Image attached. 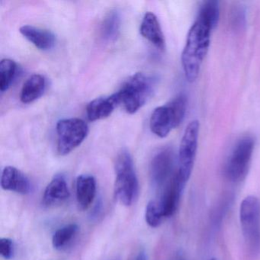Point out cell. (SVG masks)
<instances>
[{
  "instance_id": "cell-1",
  "label": "cell",
  "mask_w": 260,
  "mask_h": 260,
  "mask_svg": "<svg viewBox=\"0 0 260 260\" xmlns=\"http://www.w3.org/2000/svg\"><path fill=\"white\" fill-rule=\"evenodd\" d=\"M212 31L208 25L197 19L188 31L181 61L185 78L189 83L196 81L199 77L201 67L209 49Z\"/></svg>"
},
{
  "instance_id": "cell-2",
  "label": "cell",
  "mask_w": 260,
  "mask_h": 260,
  "mask_svg": "<svg viewBox=\"0 0 260 260\" xmlns=\"http://www.w3.org/2000/svg\"><path fill=\"white\" fill-rule=\"evenodd\" d=\"M154 89L153 77L137 73L129 77L115 94L118 105H121L127 113L135 114L147 103Z\"/></svg>"
},
{
  "instance_id": "cell-3",
  "label": "cell",
  "mask_w": 260,
  "mask_h": 260,
  "mask_svg": "<svg viewBox=\"0 0 260 260\" xmlns=\"http://www.w3.org/2000/svg\"><path fill=\"white\" fill-rule=\"evenodd\" d=\"M115 198L125 206H131L138 199L139 182L133 159L127 150H122L115 159Z\"/></svg>"
},
{
  "instance_id": "cell-4",
  "label": "cell",
  "mask_w": 260,
  "mask_h": 260,
  "mask_svg": "<svg viewBox=\"0 0 260 260\" xmlns=\"http://www.w3.org/2000/svg\"><path fill=\"white\" fill-rule=\"evenodd\" d=\"M187 97L179 94L171 102L154 109L150 120L151 132L159 138L168 136L173 129L179 127L187 110Z\"/></svg>"
},
{
  "instance_id": "cell-5",
  "label": "cell",
  "mask_w": 260,
  "mask_h": 260,
  "mask_svg": "<svg viewBox=\"0 0 260 260\" xmlns=\"http://www.w3.org/2000/svg\"><path fill=\"white\" fill-rule=\"evenodd\" d=\"M240 220L248 247L256 252L260 247V201L258 198L249 196L242 201Z\"/></svg>"
},
{
  "instance_id": "cell-6",
  "label": "cell",
  "mask_w": 260,
  "mask_h": 260,
  "mask_svg": "<svg viewBox=\"0 0 260 260\" xmlns=\"http://www.w3.org/2000/svg\"><path fill=\"white\" fill-rule=\"evenodd\" d=\"M57 153L60 156L69 154L84 141L89 133L88 124L77 118H64L57 122Z\"/></svg>"
},
{
  "instance_id": "cell-7",
  "label": "cell",
  "mask_w": 260,
  "mask_h": 260,
  "mask_svg": "<svg viewBox=\"0 0 260 260\" xmlns=\"http://www.w3.org/2000/svg\"><path fill=\"white\" fill-rule=\"evenodd\" d=\"M199 121H191L185 128L179 146L176 173L182 182H188L196 161L199 135Z\"/></svg>"
},
{
  "instance_id": "cell-8",
  "label": "cell",
  "mask_w": 260,
  "mask_h": 260,
  "mask_svg": "<svg viewBox=\"0 0 260 260\" xmlns=\"http://www.w3.org/2000/svg\"><path fill=\"white\" fill-rule=\"evenodd\" d=\"M255 140L250 135L240 138L226 161L225 174L231 182H240L246 177L253 153Z\"/></svg>"
},
{
  "instance_id": "cell-9",
  "label": "cell",
  "mask_w": 260,
  "mask_h": 260,
  "mask_svg": "<svg viewBox=\"0 0 260 260\" xmlns=\"http://www.w3.org/2000/svg\"><path fill=\"white\" fill-rule=\"evenodd\" d=\"M176 157L170 147L162 149L153 156L150 166V180L153 186L161 188L167 185L176 173Z\"/></svg>"
},
{
  "instance_id": "cell-10",
  "label": "cell",
  "mask_w": 260,
  "mask_h": 260,
  "mask_svg": "<svg viewBox=\"0 0 260 260\" xmlns=\"http://www.w3.org/2000/svg\"><path fill=\"white\" fill-rule=\"evenodd\" d=\"M185 185V182L179 179L176 172L170 182L166 185L165 190L159 202L164 218L171 217L176 212Z\"/></svg>"
},
{
  "instance_id": "cell-11",
  "label": "cell",
  "mask_w": 260,
  "mask_h": 260,
  "mask_svg": "<svg viewBox=\"0 0 260 260\" xmlns=\"http://www.w3.org/2000/svg\"><path fill=\"white\" fill-rule=\"evenodd\" d=\"M1 187L6 191L22 194H29L32 188L29 179L22 171L13 167H7L3 170Z\"/></svg>"
},
{
  "instance_id": "cell-12",
  "label": "cell",
  "mask_w": 260,
  "mask_h": 260,
  "mask_svg": "<svg viewBox=\"0 0 260 260\" xmlns=\"http://www.w3.org/2000/svg\"><path fill=\"white\" fill-rule=\"evenodd\" d=\"M70 197V190L66 179L63 175L54 176L45 188L42 198V204L45 207H53L68 200Z\"/></svg>"
},
{
  "instance_id": "cell-13",
  "label": "cell",
  "mask_w": 260,
  "mask_h": 260,
  "mask_svg": "<svg viewBox=\"0 0 260 260\" xmlns=\"http://www.w3.org/2000/svg\"><path fill=\"white\" fill-rule=\"evenodd\" d=\"M141 36L154 45L156 48L164 51L166 48V41L160 24L156 15L153 13H146L143 18L140 27Z\"/></svg>"
},
{
  "instance_id": "cell-14",
  "label": "cell",
  "mask_w": 260,
  "mask_h": 260,
  "mask_svg": "<svg viewBox=\"0 0 260 260\" xmlns=\"http://www.w3.org/2000/svg\"><path fill=\"white\" fill-rule=\"evenodd\" d=\"M77 204L81 210L87 209L96 196V181L90 175H80L76 182Z\"/></svg>"
},
{
  "instance_id": "cell-15",
  "label": "cell",
  "mask_w": 260,
  "mask_h": 260,
  "mask_svg": "<svg viewBox=\"0 0 260 260\" xmlns=\"http://www.w3.org/2000/svg\"><path fill=\"white\" fill-rule=\"evenodd\" d=\"M118 106L119 105L115 93L110 96L95 99L86 106L88 119L90 121H95L108 118Z\"/></svg>"
},
{
  "instance_id": "cell-16",
  "label": "cell",
  "mask_w": 260,
  "mask_h": 260,
  "mask_svg": "<svg viewBox=\"0 0 260 260\" xmlns=\"http://www.w3.org/2000/svg\"><path fill=\"white\" fill-rule=\"evenodd\" d=\"M21 34L42 51H48L54 48L56 37L49 30L38 28L32 25H23L19 29Z\"/></svg>"
},
{
  "instance_id": "cell-17",
  "label": "cell",
  "mask_w": 260,
  "mask_h": 260,
  "mask_svg": "<svg viewBox=\"0 0 260 260\" xmlns=\"http://www.w3.org/2000/svg\"><path fill=\"white\" fill-rule=\"evenodd\" d=\"M46 89V80L41 74L31 75L22 86L20 100L25 104L33 103L39 100Z\"/></svg>"
},
{
  "instance_id": "cell-18",
  "label": "cell",
  "mask_w": 260,
  "mask_h": 260,
  "mask_svg": "<svg viewBox=\"0 0 260 260\" xmlns=\"http://www.w3.org/2000/svg\"><path fill=\"white\" fill-rule=\"evenodd\" d=\"M121 28V16L116 10H111L105 16L101 28L100 36L104 42H112L116 40L119 36Z\"/></svg>"
},
{
  "instance_id": "cell-19",
  "label": "cell",
  "mask_w": 260,
  "mask_h": 260,
  "mask_svg": "<svg viewBox=\"0 0 260 260\" xmlns=\"http://www.w3.org/2000/svg\"><path fill=\"white\" fill-rule=\"evenodd\" d=\"M220 18V7L217 1L209 0L201 6L197 19L204 22L214 30L217 27Z\"/></svg>"
},
{
  "instance_id": "cell-20",
  "label": "cell",
  "mask_w": 260,
  "mask_h": 260,
  "mask_svg": "<svg viewBox=\"0 0 260 260\" xmlns=\"http://www.w3.org/2000/svg\"><path fill=\"white\" fill-rule=\"evenodd\" d=\"M18 65L11 59H3L0 62V91L10 89L17 75Z\"/></svg>"
},
{
  "instance_id": "cell-21",
  "label": "cell",
  "mask_w": 260,
  "mask_h": 260,
  "mask_svg": "<svg viewBox=\"0 0 260 260\" xmlns=\"http://www.w3.org/2000/svg\"><path fill=\"white\" fill-rule=\"evenodd\" d=\"M78 231L79 226L77 223H70L57 230L53 235V246L57 250H61L72 241Z\"/></svg>"
},
{
  "instance_id": "cell-22",
  "label": "cell",
  "mask_w": 260,
  "mask_h": 260,
  "mask_svg": "<svg viewBox=\"0 0 260 260\" xmlns=\"http://www.w3.org/2000/svg\"><path fill=\"white\" fill-rule=\"evenodd\" d=\"M164 217L161 211L159 202L150 201L146 207V222L151 228H157L162 223Z\"/></svg>"
},
{
  "instance_id": "cell-23",
  "label": "cell",
  "mask_w": 260,
  "mask_h": 260,
  "mask_svg": "<svg viewBox=\"0 0 260 260\" xmlns=\"http://www.w3.org/2000/svg\"><path fill=\"white\" fill-rule=\"evenodd\" d=\"M0 254L5 259H11L14 254V244L13 240L9 238L0 240Z\"/></svg>"
},
{
  "instance_id": "cell-24",
  "label": "cell",
  "mask_w": 260,
  "mask_h": 260,
  "mask_svg": "<svg viewBox=\"0 0 260 260\" xmlns=\"http://www.w3.org/2000/svg\"><path fill=\"white\" fill-rule=\"evenodd\" d=\"M231 20L235 28H242V27L245 25V21H246L244 10L242 8H236L232 13Z\"/></svg>"
},
{
  "instance_id": "cell-25",
  "label": "cell",
  "mask_w": 260,
  "mask_h": 260,
  "mask_svg": "<svg viewBox=\"0 0 260 260\" xmlns=\"http://www.w3.org/2000/svg\"><path fill=\"white\" fill-rule=\"evenodd\" d=\"M103 203L102 199H99V200L97 201L95 206H94L93 209L91 211L90 215H89V217H90L91 220H95V219H97L100 217L102 211H103Z\"/></svg>"
},
{
  "instance_id": "cell-26",
  "label": "cell",
  "mask_w": 260,
  "mask_h": 260,
  "mask_svg": "<svg viewBox=\"0 0 260 260\" xmlns=\"http://www.w3.org/2000/svg\"><path fill=\"white\" fill-rule=\"evenodd\" d=\"M134 260H148L147 259V255L144 250H140L137 254Z\"/></svg>"
},
{
  "instance_id": "cell-27",
  "label": "cell",
  "mask_w": 260,
  "mask_h": 260,
  "mask_svg": "<svg viewBox=\"0 0 260 260\" xmlns=\"http://www.w3.org/2000/svg\"><path fill=\"white\" fill-rule=\"evenodd\" d=\"M106 260H121V258L118 255H115V256L110 257V258H107Z\"/></svg>"
},
{
  "instance_id": "cell-28",
  "label": "cell",
  "mask_w": 260,
  "mask_h": 260,
  "mask_svg": "<svg viewBox=\"0 0 260 260\" xmlns=\"http://www.w3.org/2000/svg\"><path fill=\"white\" fill-rule=\"evenodd\" d=\"M210 260H215V259H214V258H211V259H210Z\"/></svg>"
}]
</instances>
